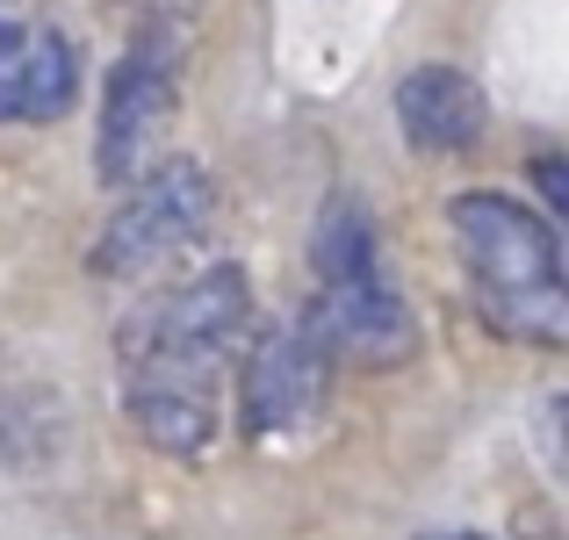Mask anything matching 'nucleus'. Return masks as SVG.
<instances>
[{"label": "nucleus", "instance_id": "obj_1", "mask_svg": "<svg viewBox=\"0 0 569 540\" xmlns=\"http://www.w3.org/2000/svg\"><path fill=\"white\" fill-rule=\"evenodd\" d=\"M447 231H455L461 260L476 274V310L498 339L512 347H569V274H562V231L527 209L519 194L469 188L447 202Z\"/></svg>", "mask_w": 569, "mask_h": 540}, {"label": "nucleus", "instance_id": "obj_2", "mask_svg": "<svg viewBox=\"0 0 569 540\" xmlns=\"http://www.w3.org/2000/svg\"><path fill=\"white\" fill-rule=\"evenodd\" d=\"M217 223V180L202 159H152L130 180L123 209H109L94 252H87V274L101 281H144L159 267H173L181 252H194Z\"/></svg>", "mask_w": 569, "mask_h": 540}, {"label": "nucleus", "instance_id": "obj_3", "mask_svg": "<svg viewBox=\"0 0 569 540\" xmlns=\"http://www.w3.org/2000/svg\"><path fill=\"white\" fill-rule=\"evenodd\" d=\"M246 332H252V274L238 260H217L181 289L152 296L123 324V368H167L217 382V368L246 347Z\"/></svg>", "mask_w": 569, "mask_h": 540}, {"label": "nucleus", "instance_id": "obj_4", "mask_svg": "<svg viewBox=\"0 0 569 540\" xmlns=\"http://www.w3.org/2000/svg\"><path fill=\"white\" fill-rule=\"evenodd\" d=\"M181 29L167 22H130V43L116 58L109 87H101V116H94V173L101 188H130L167 144V123L181 109V58H188Z\"/></svg>", "mask_w": 569, "mask_h": 540}, {"label": "nucleus", "instance_id": "obj_5", "mask_svg": "<svg viewBox=\"0 0 569 540\" xmlns=\"http://www.w3.org/2000/svg\"><path fill=\"white\" fill-rule=\"evenodd\" d=\"M296 324L310 332V347L332 360V368L382 374V368H403L418 353V318L382 267L376 274H353V281H318V296L303 303Z\"/></svg>", "mask_w": 569, "mask_h": 540}, {"label": "nucleus", "instance_id": "obj_6", "mask_svg": "<svg viewBox=\"0 0 569 540\" xmlns=\"http://www.w3.org/2000/svg\"><path fill=\"white\" fill-rule=\"evenodd\" d=\"M332 389V360L310 347L303 324H267L238 353V432L246 440H289L325 411Z\"/></svg>", "mask_w": 569, "mask_h": 540}, {"label": "nucleus", "instance_id": "obj_7", "mask_svg": "<svg viewBox=\"0 0 569 540\" xmlns=\"http://www.w3.org/2000/svg\"><path fill=\"white\" fill-rule=\"evenodd\" d=\"M80 101V43L51 22H0V123H58Z\"/></svg>", "mask_w": 569, "mask_h": 540}, {"label": "nucleus", "instance_id": "obj_8", "mask_svg": "<svg viewBox=\"0 0 569 540\" xmlns=\"http://www.w3.org/2000/svg\"><path fill=\"white\" fill-rule=\"evenodd\" d=\"M397 130L411 138V152L455 159V152H476V144H483L490 101L461 66H411L397 80Z\"/></svg>", "mask_w": 569, "mask_h": 540}, {"label": "nucleus", "instance_id": "obj_9", "mask_svg": "<svg viewBox=\"0 0 569 540\" xmlns=\"http://www.w3.org/2000/svg\"><path fill=\"white\" fill-rule=\"evenodd\" d=\"M123 403H130V426L144 432V447H159L173 461L209 454V440H217V382H202V374L130 368Z\"/></svg>", "mask_w": 569, "mask_h": 540}, {"label": "nucleus", "instance_id": "obj_10", "mask_svg": "<svg viewBox=\"0 0 569 540\" xmlns=\"http://www.w3.org/2000/svg\"><path fill=\"white\" fill-rule=\"evenodd\" d=\"M58 447H66V397L37 368L0 353V469H43Z\"/></svg>", "mask_w": 569, "mask_h": 540}, {"label": "nucleus", "instance_id": "obj_11", "mask_svg": "<svg viewBox=\"0 0 569 540\" xmlns=\"http://www.w3.org/2000/svg\"><path fill=\"white\" fill-rule=\"evenodd\" d=\"M382 267V238L361 194H325L318 223H310V274L318 281H353Z\"/></svg>", "mask_w": 569, "mask_h": 540}, {"label": "nucleus", "instance_id": "obj_12", "mask_svg": "<svg viewBox=\"0 0 569 540\" xmlns=\"http://www.w3.org/2000/svg\"><path fill=\"white\" fill-rule=\"evenodd\" d=\"M562 173H569V167H562L556 152H541V159H533V188L548 194V223H562V217H569V180H562Z\"/></svg>", "mask_w": 569, "mask_h": 540}, {"label": "nucleus", "instance_id": "obj_13", "mask_svg": "<svg viewBox=\"0 0 569 540\" xmlns=\"http://www.w3.org/2000/svg\"><path fill=\"white\" fill-rule=\"evenodd\" d=\"M426 540H490V533H426Z\"/></svg>", "mask_w": 569, "mask_h": 540}]
</instances>
